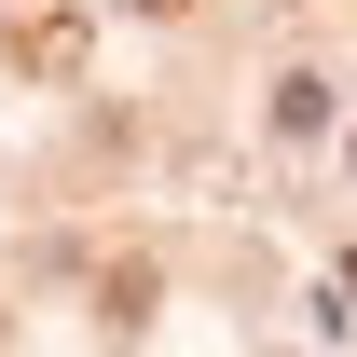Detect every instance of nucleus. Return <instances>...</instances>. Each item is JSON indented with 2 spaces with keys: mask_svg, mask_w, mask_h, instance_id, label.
Masks as SVG:
<instances>
[{
  "mask_svg": "<svg viewBox=\"0 0 357 357\" xmlns=\"http://www.w3.org/2000/svg\"><path fill=\"white\" fill-rule=\"evenodd\" d=\"M344 289H357V261H344Z\"/></svg>",
  "mask_w": 357,
  "mask_h": 357,
  "instance_id": "obj_1",
  "label": "nucleus"
}]
</instances>
